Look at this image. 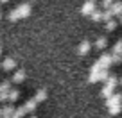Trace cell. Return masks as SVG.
<instances>
[{
	"label": "cell",
	"instance_id": "cell-22",
	"mask_svg": "<svg viewBox=\"0 0 122 118\" xmlns=\"http://www.w3.org/2000/svg\"><path fill=\"white\" fill-rule=\"evenodd\" d=\"M5 118H16V116H15V114H11V116H5Z\"/></svg>",
	"mask_w": 122,
	"mask_h": 118
},
{
	"label": "cell",
	"instance_id": "cell-8",
	"mask_svg": "<svg viewBox=\"0 0 122 118\" xmlns=\"http://www.w3.org/2000/svg\"><path fill=\"white\" fill-rule=\"evenodd\" d=\"M13 113H15V106H13V102H7L4 107H2V118H5V116H11Z\"/></svg>",
	"mask_w": 122,
	"mask_h": 118
},
{
	"label": "cell",
	"instance_id": "cell-13",
	"mask_svg": "<svg viewBox=\"0 0 122 118\" xmlns=\"http://www.w3.org/2000/svg\"><path fill=\"white\" fill-rule=\"evenodd\" d=\"M45 99H47V90H43V88H41V90H38V91H36V95H34V100L40 104V102H43Z\"/></svg>",
	"mask_w": 122,
	"mask_h": 118
},
{
	"label": "cell",
	"instance_id": "cell-5",
	"mask_svg": "<svg viewBox=\"0 0 122 118\" xmlns=\"http://www.w3.org/2000/svg\"><path fill=\"white\" fill-rule=\"evenodd\" d=\"M118 104H122V93H111V95L106 99V106L108 107L118 106Z\"/></svg>",
	"mask_w": 122,
	"mask_h": 118
},
{
	"label": "cell",
	"instance_id": "cell-11",
	"mask_svg": "<svg viewBox=\"0 0 122 118\" xmlns=\"http://www.w3.org/2000/svg\"><path fill=\"white\" fill-rule=\"evenodd\" d=\"M18 97H20V91H18V90H15V88H11V90L7 91V102H16Z\"/></svg>",
	"mask_w": 122,
	"mask_h": 118
},
{
	"label": "cell",
	"instance_id": "cell-27",
	"mask_svg": "<svg viewBox=\"0 0 122 118\" xmlns=\"http://www.w3.org/2000/svg\"><path fill=\"white\" fill-rule=\"evenodd\" d=\"M120 84H122V79H120Z\"/></svg>",
	"mask_w": 122,
	"mask_h": 118
},
{
	"label": "cell",
	"instance_id": "cell-15",
	"mask_svg": "<svg viewBox=\"0 0 122 118\" xmlns=\"http://www.w3.org/2000/svg\"><path fill=\"white\" fill-rule=\"evenodd\" d=\"M120 54H122V41H117L113 47V54L111 56H120Z\"/></svg>",
	"mask_w": 122,
	"mask_h": 118
},
{
	"label": "cell",
	"instance_id": "cell-21",
	"mask_svg": "<svg viewBox=\"0 0 122 118\" xmlns=\"http://www.w3.org/2000/svg\"><path fill=\"white\" fill-rule=\"evenodd\" d=\"M118 22L122 23V13H120V14H118Z\"/></svg>",
	"mask_w": 122,
	"mask_h": 118
},
{
	"label": "cell",
	"instance_id": "cell-23",
	"mask_svg": "<svg viewBox=\"0 0 122 118\" xmlns=\"http://www.w3.org/2000/svg\"><path fill=\"white\" fill-rule=\"evenodd\" d=\"M0 118H2V107H0Z\"/></svg>",
	"mask_w": 122,
	"mask_h": 118
},
{
	"label": "cell",
	"instance_id": "cell-2",
	"mask_svg": "<svg viewBox=\"0 0 122 118\" xmlns=\"http://www.w3.org/2000/svg\"><path fill=\"white\" fill-rule=\"evenodd\" d=\"M113 65V57L111 54H102L99 57V61H95V65L90 68V72H97V70H102V68H110Z\"/></svg>",
	"mask_w": 122,
	"mask_h": 118
},
{
	"label": "cell",
	"instance_id": "cell-25",
	"mask_svg": "<svg viewBox=\"0 0 122 118\" xmlns=\"http://www.w3.org/2000/svg\"><path fill=\"white\" fill-rule=\"evenodd\" d=\"M0 54H2V47H0Z\"/></svg>",
	"mask_w": 122,
	"mask_h": 118
},
{
	"label": "cell",
	"instance_id": "cell-19",
	"mask_svg": "<svg viewBox=\"0 0 122 118\" xmlns=\"http://www.w3.org/2000/svg\"><path fill=\"white\" fill-rule=\"evenodd\" d=\"M106 47V38H99L95 41V48H104Z\"/></svg>",
	"mask_w": 122,
	"mask_h": 118
},
{
	"label": "cell",
	"instance_id": "cell-1",
	"mask_svg": "<svg viewBox=\"0 0 122 118\" xmlns=\"http://www.w3.org/2000/svg\"><path fill=\"white\" fill-rule=\"evenodd\" d=\"M29 14H30V5L22 4V5H18L15 11L9 13V20H11V22H16L18 18H25V16H29Z\"/></svg>",
	"mask_w": 122,
	"mask_h": 118
},
{
	"label": "cell",
	"instance_id": "cell-26",
	"mask_svg": "<svg viewBox=\"0 0 122 118\" xmlns=\"http://www.w3.org/2000/svg\"><path fill=\"white\" fill-rule=\"evenodd\" d=\"M30 118H36V116H30Z\"/></svg>",
	"mask_w": 122,
	"mask_h": 118
},
{
	"label": "cell",
	"instance_id": "cell-16",
	"mask_svg": "<svg viewBox=\"0 0 122 118\" xmlns=\"http://www.w3.org/2000/svg\"><path fill=\"white\" fill-rule=\"evenodd\" d=\"M108 111H110V114H118L122 111V104H118V106H111V107H108Z\"/></svg>",
	"mask_w": 122,
	"mask_h": 118
},
{
	"label": "cell",
	"instance_id": "cell-14",
	"mask_svg": "<svg viewBox=\"0 0 122 118\" xmlns=\"http://www.w3.org/2000/svg\"><path fill=\"white\" fill-rule=\"evenodd\" d=\"M23 79H25V72H23V70H18V72L13 75V82H22Z\"/></svg>",
	"mask_w": 122,
	"mask_h": 118
},
{
	"label": "cell",
	"instance_id": "cell-3",
	"mask_svg": "<svg viewBox=\"0 0 122 118\" xmlns=\"http://www.w3.org/2000/svg\"><path fill=\"white\" fill-rule=\"evenodd\" d=\"M115 86H117V77H113V75H108V79H106V84H104V88H102V97L104 99H108V97L113 93V90H115Z\"/></svg>",
	"mask_w": 122,
	"mask_h": 118
},
{
	"label": "cell",
	"instance_id": "cell-4",
	"mask_svg": "<svg viewBox=\"0 0 122 118\" xmlns=\"http://www.w3.org/2000/svg\"><path fill=\"white\" fill-rule=\"evenodd\" d=\"M108 75H110L108 68H102V70H97V72H90V77H88V80L93 84V82H99V80H106Z\"/></svg>",
	"mask_w": 122,
	"mask_h": 118
},
{
	"label": "cell",
	"instance_id": "cell-7",
	"mask_svg": "<svg viewBox=\"0 0 122 118\" xmlns=\"http://www.w3.org/2000/svg\"><path fill=\"white\" fill-rule=\"evenodd\" d=\"M90 48H92L90 41H81V45L77 47V54H79V56H84V54L90 52Z\"/></svg>",
	"mask_w": 122,
	"mask_h": 118
},
{
	"label": "cell",
	"instance_id": "cell-9",
	"mask_svg": "<svg viewBox=\"0 0 122 118\" xmlns=\"http://www.w3.org/2000/svg\"><path fill=\"white\" fill-rule=\"evenodd\" d=\"M15 66H16V61H15V59H11V57L4 59V63H2V68H4L5 72H9V70H15Z\"/></svg>",
	"mask_w": 122,
	"mask_h": 118
},
{
	"label": "cell",
	"instance_id": "cell-17",
	"mask_svg": "<svg viewBox=\"0 0 122 118\" xmlns=\"http://www.w3.org/2000/svg\"><path fill=\"white\" fill-rule=\"evenodd\" d=\"M115 27H117V22H115L113 18H110V20L106 22V31H113Z\"/></svg>",
	"mask_w": 122,
	"mask_h": 118
},
{
	"label": "cell",
	"instance_id": "cell-10",
	"mask_svg": "<svg viewBox=\"0 0 122 118\" xmlns=\"http://www.w3.org/2000/svg\"><path fill=\"white\" fill-rule=\"evenodd\" d=\"M36 106H38V102H36L34 99H30V100H27V102L23 104V109H25V113H32V111L36 109Z\"/></svg>",
	"mask_w": 122,
	"mask_h": 118
},
{
	"label": "cell",
	"instance_id": "cell-18",
	"mask_svg": "<svg viewBox=\"0 0 122 118\" xmlns=\"http://www.w3.org/2000/svg\"><path fill=\"white\" fill-rule=\"evenodd\" d=\"M90 18L93 20V22H99V20H102V13H99V11H93L90 14Z\"/></svg>",
	"mask_w": 122,
	"mask_h": 118
},
{
	"label": "cell",
	"instance_id": "cell-20",
	"mask_svg": "<svg viewBox=\"0 0 122 118\" xmlns=\"http://www.w3.org/2000/svg\"><path fill=\"white\" fill-rule=\"evenodd\" d=\"M111 4H113V0H102V7L104 9H110Z\"/></svg>",
	"mask_w": 122,
	"mask_h": 118
},
{
	"label": "cell",
	"instance_id": "cell-6",
	"mask_svg": "<svg viewBox=\"0 0 122 118\" xmlns=\"http://www.w3.org/2000/svg\"><path fill=\"white\" fill-rule=\"evenodd\" d=\"M93 11H95V2H93V0H88L86 4L83 5V9H81V13H83V14H88V16Z\"/></svg>",
	"mask_w": 122,
	"mask_h": 118
},
{
	"label": "cell",
	"instance_id": "cell-12",
	"mask_svg": "<svg viewBox=\"0 0 122 118\" xmlns=\"http://www.w3.org/2000/svg\"><path fill=\"white\" fill-rule=\"evenodd\" d=\"M110 11H111L113 16H118L122 13V4H120V2H113V4L110 5Z\"/></svg>",
	"mask_w": 122,
	"mask_h": 118
},
{
	"label": "cell",
	"instance_id": "cell-24",
	"mask_svg": "<svg viewBox=\"0 0 122 118\" xmlns=\"http://www.w3.org/2000/svg\"><path fill=\"white\" fill-rule=\"evenodd\" d=\"M0 2H7V0H0Z\"/></svg>",
	"mask_w": 122,
	"mask_h": 118
}]
</instances>
